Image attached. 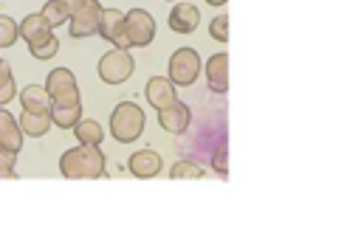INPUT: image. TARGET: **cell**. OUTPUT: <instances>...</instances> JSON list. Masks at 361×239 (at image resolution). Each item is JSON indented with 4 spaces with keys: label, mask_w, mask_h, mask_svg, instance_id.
Wrapping results in <instances>:
<instances>
[{
    "label": "cell",
    "mask_w": 361,
    "mask_h": 239,
    "mask_svg": "<svg viewBox=\"0 0 361 239\" xmlns=\"http://www.w3.org/2000/svg\"><path fill=\"white\" fill-rule=\"evenodd\" d=\"M169 174H172V177H203L206 169L197 166L195 160H178V163L169 169Z\"/></svg>",
    "instance_id": "22"
},
{
    "label": "cell",
    "mask_w": 361,
    "mask_h": 239,
    "mask_svg": "<svg viewBox=\"0 0 361 239\" xmlns=\"http://www.w3.org/2000/svg\"><path fill=\"white\" fill-rule=\"evenodd\" d=\"M73 6H76V0H48V3L42 6L39 17H42V20H45L51 28H56V25L68 22V17H71Z\"/></svg>",
    "instance_id": "16"
},
{
    "label": "cell",
    "mask_w": 361,
    "mask_h": 239,
    "mask_svg": "<svg viewBox=\"0 0 361 239\" xmlns=\"http://www.w3.org/2000/svg\"><path fill=\"white\" fill-rule=\"evenodd\" d=\"M209 3H212V6H220V3H226V0H209Z\"/></svg>",
    "instance_id": "26"
},
{
    "label": "cell",
    "mask_w": 361,
    "mask_h": 239,
    "mask_svg": "<svg viewBox=\"0 0 361 239\" xmlns=\"http://www.w3.org/2000/svg\"><path fill=\"white\" fill-rule=\"evenodd\" d=\"M14 93H17L14 73H11L8 62H3V59H0V107H3L6 101H11V98H14Z\"/></svg>",
    "instance_id": "20"
},
{
    "label": "cell",
    "mask_w": 361,
    "mask_h": 239,
    "mask_svg": "<svg viewBox=\"0 0 361 239\" xmlns=\"http://www.w3.org/2000/svg\"><path fill=\"white\" fill-rule=\"evenodd\" d=\"M130 172L135 177H155L161 172V155L152 152V149H141L135 155H130Z\"/></svg>",
    "instance_id": "14"
},
{
    "label": "cell",
    "mask_w": 361,
    "mask_h": 239,
    "mask_svg": "<svg viewBox=\"0 0 361 239\" xmlns=\"http://www.w3.org/2000/svg\"><path fill=\"white\" fill-rule=\"evenodd\" d=\"M99 17H102V6L99 0H76L68 22H71V37L82 39V37H93L99 34Z\"/></svg>",
    "instance_id": "6"
},
{
    "label": "cell",
    "mask_w": 361,
    "mask_h": 239,
    "mask_svg": "<svg viewBox=\"0 0 361 239\" xmlns=\"http://www.w3.org/2000/svg\"><path fill=\"white\" fill-rule=\"evenodd\" d=\"M17 37H20L17 22L11 17H6V14H0V48H11Z\"/></svg>",
    "instance_id": "21"
},
{
    "label": "cell",
    "mask_w": 361,
    "mask_h": 239,
    "mask_svg": "<svg viewBox=\"0 0 361 239\" xmlns=\"http://www.w3.org/2000/svg\"><path fill=\"white\" fill-rule=\"evenodd\" d=\"M71 129H73V135L79 138V143H93V146H99L102 138H104V135H102V127H99L96 121H90V118H79Z\"/></svg>",
    "instance_id": "18"
},
{
    "label": "cell",
    "mask_w": 361,
    "mask_h": 239,
    "mask_svg": "<svg viewBox=\"0 0 361 239\" xmlns=\"http://www.w3.org/2000/svg\"><path fill=\"white\" fill-rule=\"evenodd\" d=\"M197 22H200V14H197L195 6H189V3L172 6V11H169V28H172V31H178V34H192V31L197 28Z\"/></svg>",
    "instance_id": "12"
},
{
    "label": "cell",
    "mask_w": 361,
    "mask_h": 239,
    "mask_svg": "<svg viewBox=\"0 0 361 239\" xmlns=\"http://www.w3.org/2000/svg\"><path fill=\"white\" fill-rule=\"evenodd\" d=\"M20 37L28 42V51L34 59H51L59 51V39L54 37V28L39 17V14H28L20 25H17Z\"/></svg>",
    "instance_id": "3"
},
{
    "label": "cell",
    "mask_w": 361,
    "mask_h": 239,
    "mask_svg": "<svg viewBox=\"0 0 361 239\" xmlns=\"http://www.w3.org/2000/svg\"><path fill=\"white\" fill-rule=\"evenodd\" d=\"M14 160H17V152L0 146V177H11V180L17 177V172H14Z\"/></svg>",
    "instance_id": "23"
},
{
    "label": "cell",
    "mask_w": 361,
    "mask_h": 239,
    "mask_svg": "<svg viewBox=\"0 0 361 239\" xmlns=\"http://www.w3.org/2000/svg\"><path fill=\"white\" fill-rule=\"evenodd\" d=\"M124 34H127V42L130 48H141V45H149L152 37H155V20L144 11V8H133L124 14Z\"/></svg>",
    "instance_id": "9"
},
{
    "label": "cell",
    "mask_w": 361,
    "mask_h": 239,
    "mask_svg": "<svg viewBox=\"0 0 361 239\" xmlns=\"http://www.w3.org/2000/svg\"><path fill=\"white\" fill-rule=\"evenodd\" d=\"M20 101H23V118H20V129L23 135H45L48 127H51V96L45 87L39 84H28L23 93H20Z\"/></svg>",
    "instance_id": "1"
},
{
    "label": "cell",
    "mask_w": 361,
    "mask_h": 239,
    "mask_svg": "<svg viewBox=\"0 0 361 239\" xmlns=\"http://www.w3.org/2000/svg\"><path fill=\"white\" fill-rule=\"evenodd\" d=\"M82 118V104L79 107H51V121L62 129H71Z\"/></svg>",
    "instance_id": "19"
},
{
    "label": "cell",
    "mask_w": 361,
    "mask_h": 239,
    "mask_svg": "<svg viewBox=\"0 0 361 239\" xmlns=\"http://www.w3.org/2000/svg\"><path fill=\"white\" fill-rule=\"evenodd\" d=\"M59 172L65 177H102L104 174V155L99 152V146L93 143H79L73 149H68L59 160Z\"/></svg>",
    "instance_id": "2"
},
{
    "label": "cell",
    "mask_w": 361,
    "mask_h": 239,
    "mask_svg": "<svg viewBox=\"0 0 361 239\" xmlns=\"http://www.w3.org/2000/svg\"><path fill=\"white\" fill-rule=\"evenodd\" d=\"M226 53H214V56H209V62H206V79H209V87L214 90V93H226V84H228V79H226Z\"/></svg>",
    "instance_id": "17"
},
{
    "label": "cell",
    "mask_w": 361,
    "mask_h": 239,
    "mask_svg": "<svg viewBox=\"0 0 361 239\" xmlns=\"http://www.w3.org/2000/svg\"><path fill=\"white\" fill-rule=\"evenodd\" d=\"M0 146L11 149V152H20L23 146V129H20V121L0 107Z\"/></svg>",
    "instance_id": "13"
},
{
    "label": "cell",
    "mask_w": 361,
    "mask_h": 239,
    "mask_svg": "<svg viewBox=\"0 0 361 239\" xmlns=\"http://www.w3.org/2000/svg\"><path fill=\"white\" fill-rule=\"evenodd\" d=\"M200 73V59L192 48H180L169 56V82L172 84H180V87H189Z\"/></svg>",
    "instance_id": "7"
},
{
    "label": "cell",
    "mask_w": 361,
    "mask_h": 239,
    "mask_svg": "<svg viewBox=\"0 0 361 239\" xmlns=\"http://www.w3.org/2000/svg\"><path fill=\"white\" fill-rule=\"evenodd\" d=\"M45 90L51 96V107H79V87H76V79L68 67H56L48 73V82H45Z\"/></svg>",
    "instance_id": "5"
},
{
    "label": "cell",
    "mask_w": 361,
    "mask_h": 239,
    "mask_svg": "<svg viewBox=\"0 0 361 239\" xmlns=\"http://www.w3.org/2000/svg\"><path fill=\"white\" fill-rule=\"evenodd\" d=\"M133 73V59L124 48H113L99 59V76L107 84H121Z\"/></svg>",
    "instance_id": "8"
},
{
    "label": "cell",
    "mask_w": 361,
    "mask_h": 239,
    "mask_svg": "<svg viewBox=\"0 0 361 239\" xmlns=\"http://www.w3.org/2000/svg\"><path fill=\"white\" fill-rule=\"evenodd\" d=\"M209 34H212L217 42H226V37H228V20H226L223 14H217V17L209 22Z\"/></svg>",
    "instance_id": "24"
},
{
    "label": "cell",
    "mask_w": 361,
    "mask_h": 239,
    "mask_svg": "<svg viewBox=\"0 0 361 239\" xmlns=\"http://www.w3.org/2000/svg\"><path fill=\"white\" fill-rule=\"evenodd\" d=\"M147 98H149V104L155 107V110H161V107H166V104H172L178 96H175V84L169 82V79H161V76H152L149 82H147Z\"/></svg>",
    "instance_id": "15"
},
{
    "label": "cell",
    "mask_w": 361,
    "mask_h": 239,
    "mask_svg": "<svg viewBox=\"0 0 361 239\" xmlns=\"http://www.w3.org/2000/svg\"><path fill=\"white\" fill-rule=\"evenodd\" d=\"M214 166H217V174H226V163H223V149H217V155H214Z\"/></svg>",
    "instance_id": "25"
},
{
    "label": "cell",
    "mask_w": 361,
    "mask_h": 239,
    "mask_svg": "<svg viewBox=\"0 0 361 239\" xmlns=\"http://www.w3.org/2000/svg\"><path fill=\"white\" fill-rule=\"evenodd\" d=\"M99 34L113 42L116 48H130L127 42V34H124V14L118 8H102V17H99Z\"/></svg>",
    "instance_id": "10"
},
{
    "label": "cell",
    "mask_w": 361,
    "mask_h": 239,
    "mask_svg": "<svg viewBox=\"0 0 361 239\" xmlns=\"http://www.w3.org/2000/svg\"><path fill=\"white\" fill-rule=\"evenodd\" d=\"M141 129H144V112H141V107L133 104V101H121L113 110V115H110V132H113V138L121 141V143H130V141H135L141 135Z\"/></svg>",
    "instance_id": "4"
},
{
    "label": "cell",
    "mask_w": 361,
    "mask_h": 239,
    "mask_svg": "<svg viewBox=\"0 0 361 239\" xmlns=\"http://www.w3.org/2000/svg\"><path fill=\"white\" fill-rule=\"evenodd\" d=\"M158 121H161V127H164L166 132L180 135V132L189 127V107L175 98L172 104H166V107L158 110Z\"/></svg>",
    "instance_id": "11"
}]
</instances>
